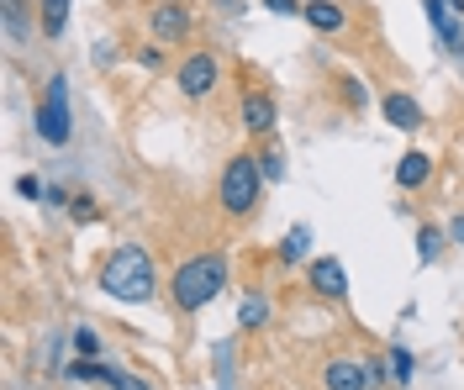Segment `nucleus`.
<instances>
[{"mask_svg":"<svg viewBox=\"0 0 464 390\" xmlns=\"http://www.w3.org/2000/svg\"><path fill=\"white\" fill-rule=\"evenodd\" d=\"M380 111H385V121H391L396 132H417V127H422V106L406 90H385L380 95Z\"/></svg>","mask_w":464,"mask_h":390,"instance_id":"nucleus-8","label":"nucleus"},{"mask_svg":"<svg viewBox=\"0 0 464 390\" xmlns=\"http://www.w3.org/2000/svg\"><path fill=\"white\" fill-rule=\"evenodd\" d=\"M74 354H80V359H95V354H101V338H95V328H74Z\"/></svg>","mask_w":464,"mask_h":390,"instance_id":"nucleus-18","label":"nucleus"},{"mask_svg":"<svg viewBox=\"0 0 464 390\" xmlns=\"http://www.w3.org/2000/svg\"><path fill=\"white\" fill-rule=\"evenodd\" d=\"M264 317H269V306H264V296H248L243 306H237V322H243V328H259Z\"/></svg>","mask_w":464,"mask_h":390,"instance_id":"nucleus-17","label":"nucleus"},{"mask_svg":"<svg viewBox=\"0 0 464 390\" xmlns=\"http://www.w3.org/2000/svg\"><path fill=\"white\" fill-rule=\"evenodd\" d=\"M63 375H69V380H85V385H95V380H101V385H111V369H106V364H95V359H74Z\"/></svg>","mask_w":464,"mask_h":390,"instance_id":"nucleus-13","label":"nucleus"},{"mask_svg":"<svg viewBox=\"0 0 464 390\" xmlns=\"http://www.w3.org/2000/svg\"><path fill=\"white\" fill-rule=\"evenodd\" d=\"M411 369H417V364H411V354H406V348H391V380H396V385H406V380H411Z\"/></svg>","mask_w":464,"mask_h":390,"instance_id":"nucleus-19","label":"nucleus"},{"mask_svg":"<svg viewBox=\"0 0 464 390\" xmlns=\"http://www.w3.org/2000/svg\"><path fill=\"white\" fill-rule=\"evenodd\" d=\"M222 285H227V253H196V259H185L169 280V296L179 311H201L211 300L222 296Z\"/></svg>","mask_w":464,"mask_h":390,"instance_id":"nucleus-2","label":"nucleus"},{"mask_svg":"<svg viewBox=\"0 0 464 390\" xmlns=\"http://www.w3.org/2000/svg\"><path fill=\"white\" fill-rule=\"evenodd\" d=\"M259 164H264V175H269V180H280V175H285V158H280V148H269Z\"/></svg>","mask_w":464,"mask_h":390,"instance_id":"nucleus-21","label":"nucleus"},{"mask_svg":"<svg viewBox=\"0 0 464 390\" xmlns=\"http://www.w3.org/2000/svg\"><path fill=\"white\" fill-rule=\"evenodd\" d=\"M312 296H322V300H343L348 296V274H343L338 259H317V264H312Z\"/></svg>","mask_w":464,"mask_h":390,"instance_id":"nucleus-10","label":"nucleus"},{"mask_svg":"<svg viewBox=\"0 0 464 390\" xmlns=\"http://www.w3.org/2000/svg\"><path fill=\"white\" fill-rule=\"evenodd\" d=\"M237 117H243V127H248L254 138H269V132H275V121H280V111H275V95L243 90V106H237Z\"/></svg>","mask_w":464,"mask_h":390,"instance_id":"nucleus-7","label":"nucleus"},{"mask_svg":"<svg viewBox=\"0 0 464 390\" xmlns=\"http://www.w3.org/2000/svg\"><path fill=\"white\" fill-rule=\"evenodd\" d=\"M217 80H222V63H217V53H190V59L174 69V85H179V95H185V100H206V95L217 90Z\"/></svg>","mask_w":464,"mask_h":390,"instance_id":"nucleus-5","label":"nucleus"},{"mask_svg":"<svg viewBox=\"0 0 464 390\" xmlns=\"http://www.w3.org/2000/svg\"><path fill=\"white\" fill-rule=\"evenodd\" d=\"M364 369H370V385H380V380H385V369H391V364H380V359H370V364H364Z\"/></svg>","mask_w":464,"mask_h":390,"instance_id":"nucleus-25","label":"nucleus"},{"mask_svg":"<svg viewBox=\"0 0 464 390\" xmlns=\"http://www.w3.org/2000/svg\"><path fill=\"white\" fill-rule=\"evenodd\" d=\"M111 390H153V385L138 380V375H127V369H111Z\"/></svg>","mask_w":464,"mask_h":390,"instance_id":"nucleus-20","label":"nucleus"},{"mask_svg":"<svg viewBox=\"0 0 464 390\" xmlns=\"http://www.w3.org/2000/svg\"><path fill=\"white\" fill-rule=\"evenodd\" d=\"M301 16H306L322 37H338V32L348 27V11L338 5V0H306V11H301Z\"/></svg>","mask_w":464,"mask_h":390,"instance_id":"nucleus-11","label":"nucleus"},{"mask_svg":"<svg viewBox=\"0 0 464 390\" xmlns=\"http://www.w3.org/2000/svg\"><path fill=\"white\" fill-rule=\"evenodd\" d=\"M148 32H153V43H185V32H190L185 5H179V0L153 5V11H148Z\"/></svg>","mask_w":464,"mask_h":390,"instance_id":"nucleus-6","label":"nucleus"},{"mask_svg":"<svg viewBox=\"0 0 464 390\" xmlns=\"http://www.w3.org/2000/svg\"><path fill=\"white\" fill-rule=\"evenodd\" d=\"M454 238H459V243H464V222H454Z\"/></svg>","mask_w":464,"mask_h":390,"instance_id":"nucleus-26","label":"nucleus"},{"mask_svg":"<svg viewBox=\"0 0 464 390\" xmlns=\"http://www.w3.org/2000/svg\"><path fill=\"white\" fill-rule=\"evenodd\" d=\"M69 80L63 74H53L48 80V90H43V106H37V138L43 143H53V148H63L69 143Z\"/></svg>","mask_w":464,"mask_h":390,"instance_id":"nucleus-4","label":"nucleus"},{"mask_svg":"<svg viewBox=\"0 0 464 390\" xmlns=\"http://www.w3.org/2000/svg\"><path fill=\"white\" fill-rule=\"evenodd\" d=\"M259 185H264V164L254 153H237V158H227V169H222L217 201H222L227 216H248V211L259 206Z\"/></svg>","mask_w":464,"mask_h":390,"instance_id":"nucleus-3","label":"nucleus"},{"mask_svg":"<svg viewBox=\"0 0 464 390\" xmlns=\"http://www.w3.org/2000/svg\"><path fill=\"white\" fill-rule=\"evenodd\" d=\"M433 180V158H428V153H401V164H396V185H401V190H417V185H428Z\"/></svg>","mask_w":464,"mask_h":390,"instance_id":"nucleus-12","label":"nucleus"},{"mask_svg":"<svg viewBox=\"0 0 464 390\" xmlns=\"http://www.w3.org/2000/svg\"><path fill=\"white\" fill-rule=\"evenodd\" d=\"M69 22V0H43V37H63Z\"/></svg>","mask_w":464,"mask_h":390,"instance_id":"nucleus-14","label":"nucleus"},{"mask_svg":"<svg viewBox=\"0 0 464 390\" xmlns=\"http://www.w3.org/2000/svg\"><path fill=\"white\" fill-rule=\"evenodd\" d=\"M16 190H22L27 201H43V195H48V185H43V180H32V175H27V180H16Z\"/></svg>","mask_w":464,"mask_h":390,"instance_id":"nucleus-22","label":"nucleus"},{"mask_svg":"<svg viewBox=\"0 0 464 390\" xmlns=\"http://www.w3.org/2000/svg\"><path fill=\"white\" fill-rule=\"evenodd\" d=\"M306 243H312V233H306V227H295V233L280 243V264H301V259H306Z\"/></svg>","mask_w":464,"mask_h":390,"instance_id":"nucleus-15","label":"nucleus"},{"mask_svg":"<svg viewBox=\"0 0 464 390\" xmlns=\"http://www.w3.org/2000/svg\"><path fill=\"white\" fill-rule=\"evenodd\" d=\"M322 390H370V369L359 359H333L322 369Z\"/></svg>","mask_w":464,"mask_h":390,"instance_id":"nucleus-9","label":"nucleus"},{"mask_svg":"<svg viewBox=\"0 0 464 390\" xmlns=\"http://www.w3.org/2000/svg\"><path fill=\"white\" fill-rule=\"evenodd\" d=\"M138 63H143V69H159V63H164V53H159V48H143V53H138Z\"/></svg>","mask_w":464,"mask_h":390,"instance_id":"nucleus-24","label":"nucleus"},{"mask_svg":"<svg viewBox=\"0 0 464 390\" xmlns=\"http://www.w3.org/2000/svg\"><path fill=\"white\" fill-rule=\"evenodd\" d=\"M438 253H443V233H438V227H422V233H417V259L433 264Z\"/></svg>","mask_w":464,"mask_h":390,"instance_id":"nucleus-16","label":"nucleus"},{"mask_svg":"<svg viewBox=\"0 0 464 390\" xmlns=\"http://www.w3.org/2000/svg\"><path fill=\"white\" fill-rule=\"evenodd\" d=\"M101 290L116 300H127V306H143V300L159 296V274H153V259H148V248L138 243H121L111 259L101 264Z\"/></svg>","mask_w":464,"mask_h":390,"instance_id":"nucleus-1","label":"nucleus"},{"mask_svg":"<svg viewBox=\"0 0 464 390\" xmlns=\"http://www.w3.org/2000/svg\"><path fill=\"white\" fill-rule=\"evenodd\" d=\"M264 5H269V11H275V16H295V11H306V5H301V0H264Z\"/></svg>","mask_w":464,"mask_h":390,"instance_id":"nucleus-23","label":"nucleus"}]
</instances>
